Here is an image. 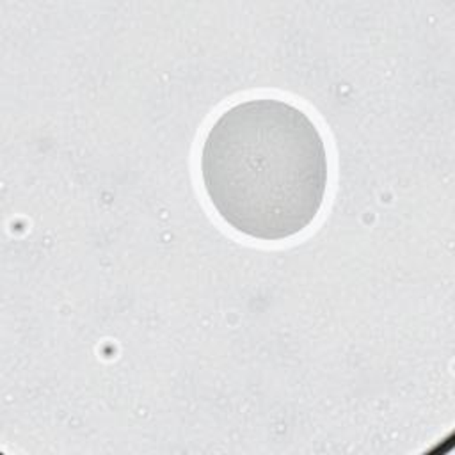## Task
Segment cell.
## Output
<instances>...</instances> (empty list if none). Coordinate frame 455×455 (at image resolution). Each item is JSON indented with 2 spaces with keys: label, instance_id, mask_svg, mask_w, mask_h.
I'll return each mask as SVG.
<instances>
[{
  "label": "cell",
  "instance_id": "1",
  "mask_svg": "<svg viewBox=\"0 0 455 455\" xmlns=\"http://www.w3.org/2000/svg\"><path fill=\"white\" fill-rule=\"evenodd\" d=\"M204 192L235 231L279 242L318 215L329 181L325 140L299 107L258 98L229 107L201 149Z\"/></svg>",
  "mask_w": 455,
  "mask_h": 455
}]
</instances>
